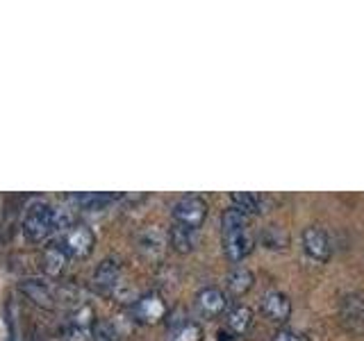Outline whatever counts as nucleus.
Here are the masks:
<instances>
[{
  "label": "nucleus",
  "instance_id": "obj_16",
  "mask_svg": "<svg viewBox=\"0 0 364 341\" xmlns=\"http://www.w3.org/2000/svg\"><path fill=\"white\" fill-rule=\"evenodd\" d=\"M168 244L173 246L178 253H189V250H193V246H196V230L176 223L168 230Z\"/></svg>",
  "mask_w": 364,
  "mask_h": 341
},
{
  "label": "nucleus",
  "instance_id": "obj_9",
  "mask_svg": "<svg viewBox=\"0 0 364 341\" xmlns=\"http://www.w3.org/2000/svg\"><path fill=\"white\" fill-rule=\"evenodd\" d=\"M253 246H255V239L250 237L248 230L223 234V250L232 261H242L244 257H248L253 253Z\"/></svg>",
  "mask_w": 364,
  "mask_h": 341
},
{
  "label": "nucleus",
  "instance_id": "obj_8",
  "mask_svg": "<svg viewBox=\"0 0 364 341\" xmlns=\"http://www.w3.org/2000/svg\"><path fill=\"white\" fill-rule=\"evenodd\" d=\"M262 312H264L271 321L284 323V321H289V316H291V301L282 291L273 289L264 293V298H262Z\"/></svg>",
  "mask_w": 364,
  "mask_h": 341
},
{
  "label": "nucleus",
  "instance_id": "obj_2",
  "mask_svg": "<svg viewBox=\"0 0 364 341\" xmlns=\"http://www.w3.org/2000/svg\"><path fill=\"white\" fill-rule=\"evenodd\" d=\"M57 246H60L68 257L85 259L91 255V250H94V246H96V234L91 227H87L82 223H75V225L66 227Z\"/></svg>",
  "mask_w": 364,
  "mask_h": 341
},
{
  "label": "nucleus",
  "instance_id": "obj_12",
  "mask_svg": "<svg viewBox=\"0 0 364 341\" xmlns=\"http://www.w3.org/2000/svg\"><path fill=\"white\" fill-rule=\"evenodd\" d=\"M341 318L353 328L362 330L364 328V296H348L341 303Z\"/></svg>",
  "mask_w": 364,
  "mask_h": 341
},
{
  "label": "nucleus",
  "instance_id": "obj_3",
  "mask_svg": "<svg viewBox=\"0 0 364 341\" xmlns=\"http://www.w3.org/2000/svg\"><path fill=\"white\" fill-rule=\"evenodd\" d=\"M173 219L178 225L198 230L203 221L208 219V202H205V198H200V196H182L173 205Z\"/></svg>",
  "mask_w": 364,
  "mask_h": 341
},
{
  "label": "nucleus",
  "instance_id": "obj_7",
  "mask_svg": "<svg viewBox=\"0 0 364 341\" xmlns=\"http://www.w3.org/2000/svg\"><path fill=\"white\" fill-rule=\"evenodd\" d=\"M196 307L203 316L214 318L223 314V310L228 307V296L219 287H205L196 293Z\"/></svg>",
  "mask_w": 364,
  "mask_h": 341
},
{
  "label": "nucleus",
  "instance_id": "obj_5",
  "mask_svg": "<svg viewBox=\"0 0 364 341\" xmlns=\"http://www.w3.org/2000/svg\"><path fill=\"white\" fill-rule=\"evenodd\" d=\"M303 248L307 257H312L314 261H328L330 257V239L316 225H310L303 230Z\"/></svg>",
  "mask_w": 364,
  "mask_h": 341
},
{
  "label": "nucleus",
  "instance_id": "obj_19",
  "mask_svg": "<svg viewBox=\"0 0 364 341\" xmlns=\"http://www.w3.org/2000/svg\"><path fill=\"white\" fill-rule=\"evenodd\" d=\"M203 339V328L193 321H182L168 330L166 341H200Z\"/></svg>",
  "mask_w": 364,
  "mask_h": 341
},
{
  "label": "nucleus",
  "instance_id": "obj_17",
  "mask_svg": "<svg viewBox=\"0 0 364 341\" xmlns=\"http://www.w3.org/2000/svg\"><path fill=\"white\" fill-rule=\"evenodd\" d=\"M230 200H232V207L246 216L259 214L262 202H264V198L257 196V193H250V191H235V193H230Z\"/></svg>",
  "mask_w": 364,
  "mask_h": 341
},
{
  "label": "nucleus",
  "instance_id": "obj_21",
  "mask_svg": "<svg viewBox=\"0 0 364 341\" xmlns=\"http://www.w3.org/2000/svg\"><path fill=\"white\" fill-rule=\"evenodd\" d=\"M221 230H223V234H232V232L248 230V216L242 214L239 210H235V207L225 210L223 216H221Z\"/></svg>",
  "mask_w": 364,
  "mask_h": 341
},
{
  "label": "nucleus",
  "instance_id": "obj_15",
  "mask_svg": "<svg viewBox=\"0 0 364 341\" xmlns=\"http://www.w3.org/2000/svg\"><path fill=\"white\" fill-rule=\"evenodd\" d=\"M66 261H68V255L57 244L50 246V248H46V253H43V271H46V276L60 278L62 273H64V269H66Z\"/></svg>",
  "mask_w": 364,
  "mask_h": 341
},
{
  "label": "nucleus",
  "instance_id": "obj_4",
  "mask_svg": "<svg viewBox=\"0 0 364 341\" xmlns=\"http://www.w3.org/2000/svg\"><path fill=\"white\" fill-rule=\"evenodd\" d=\"M132 314L136 321L144 325H157L159 321H164V316H166V303L162 301V296L146 293L141 298L134 301Z\"/></svg>",
  "mask_w": 364,
  "mask_h": 341
},
{
  "label": "nucleus",
  "instance_id": "obj_14",
  "mask_svg": "<svg viewBox=\"0 0 364 341\" xmlns=\"http://www.w3.org/2000/svg\"><path fill=\"white\" fill-rule=\"evenodd\" d=\"M253 282H255V276L250 273V269L246 266H235L230 273H228V278H225V287L230 293L235 296H244L246 291H250V287H253Z\"/></svg>",
  "mask_w": 364,
  "mask_h": 341
},
{
  "label": "nucleus",
  "instance_id": "obj_20",
  "mask_svg": "<svg viewBox=\"0 0 364 341\" xmlns=\"http://www.w3.org/2000/svg\"><path fill=\"white\" fill-rule=\"evenodd\" d=\"M259 244L271 248V250H282V248H287L289 237H287V232L282 230V227L267 225L264 230H262V234H259Z\"/></svg>",
  "mask_w": 364,
  "mask_h": 341
},
{
  "label": "nucleus",
  "instance_id": "obj_10",
  "mask_svg": "<svg viewBox=\"0 0 364 341\" xmlns=\"http://www.w3.org/2000/svg\"><path fill=\"white\" fill-rule=\"evenodd\" d=\"M18 289L23 296H28V298L34 303V305H39V307H46V310H50V307H55V293H53V287L48 282H43V280H23L18 284Z\"/></svg>",
  "mask_w": 364,
  "mask_h": 341
},
{
  "label": "nucleus",
  "instance_id": "obj_22",
  "mask_svg": "<svg viewBox=\"0 0 364 341\" xmlns=\"http://www.w3.org/2000/svg\"><path fill=\"white\" fill-rule=\"evenodd\" d=\"M91 337L94 341H119V332L109 321H98L91 328Z\"/></svg>",
  "mask_w": 364,
  "mask_h": 341
},
{
  "label": "nucleus",
  "instance_id": "obj_13",
  "mask_svg": "<svg viewBox=\"0 0 364 341\" xmlns=\"http://www.w3.org/2000/svg\"><path fill=\"white\" fill-rule=\"evenodd\" d=\"M250 325H253V312H250V307L246 305H237L232 307L230 312H228V321H225V328L230 330L232 335L242 337L246 335Z\"/></svg>",
  "mask_w": 364,
  "mask_h": 341
},
{
  "label": "nucleus",
  "instance_id": "obj_23",
  "mask_svg": "<svg viewBox=\"0 0 364 341\" xmlns=\"http://www.w3.org/2000/svg\"><path fill=\"white\" fill-rule=\"evenodd\" d=\"M273 341H310V337H305L303 332H296V330L282 328L273 335Z\"/></svg>",
  "mask_w": 364,
  "mask_h": 341
},
{
  "label": "nucleus",
  "instance_id": "obj_11",
  "mask_svg": "<svg viewBox=\"0 0 364 341\" xmlns=\"http://www.w3.org/2000/svg\"><path fill=\"white\" fill-rule=\"evenodd\" d=\"M168 246V234H164L159 227H146L139 234V250L151 259H157L164 255V250Z\"/></svg>",
  "mask_w": 364,
  "mask_h": 341
},
{
  "label": "nucleus",
  "instance_id": "obj_1",
  "mask_svg": "<svg viewBox=\"0 0 364 341\" xmlns=\"http://www.w3.org/2000/svg\"><path fill=\"white\" fill-rule=\"evenodd\" d=\"M60 223H62L60 210H55L53 205L46 200H34L26 207L21 230L30 244H41L60 227Z\"/></svg>",
  "mask_w": 364,
  "mask_h": 341
},
{
  "label": "nucleus",
  "instance_id": "obj_6",
  "mask_svg": "<svg viewBox=\"0 0 364 341\" xmlns=\"http://www.w3.org/2000/svg\"><path fill=\"white\" fill-rule=\"evenodd\" d=\"M121 282V266L117 259H102L94 271V287L100 293H112Z\"/></svg>",
  "mask_w": 364,
  "mask_h": 341
},
{
  "label": "nucleus",
  "instance_id": "obj_18",
  "mask_svg": "<svg viewBox=\"0 0 364 341\" xmlns=\"http://www.w3.org/2000/svg\"><path fill=\"white\" fill-rule=\"evenodd\" d=\"M117 198V193H73L71 196V200L82 210H102Z\"/></svg>",
  "mask_w": 364,
  "mask_h": 341
}]
</instances>
